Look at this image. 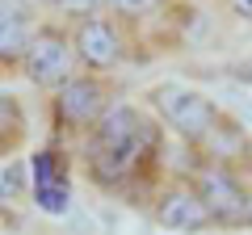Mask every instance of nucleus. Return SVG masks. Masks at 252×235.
Wrapping results in <instances>:
<instances>
[{"instance_id":"20e7f679","label":"nucleus","mask_w":252,"mask_h":235,"mask_svg":"<svg viewBox=\"0 0 252 235\" xmlns=\"http://www.w3.org/2000/svg\"><path fill=\"white\" fill-rule=\"evenodd\" d=\"M84 67H80V55L72 46V29L67 26H38L34 42L26 46L21 55V76H26L34 88L42 92H59L67 80H76Z\"/></svg>"},{"instance_id":"9b49d317","label":"nucleus","mask_w":252,"mask_h":235,"mask_svg":"<svg viewBox=\"0 0 252 235\" xmlns=\"http://www.w3.org/2000/svg\"><path fill=\"white\" fill-rule=\"evenodd\" d=\"M30 139V118L13 92H0V160H13V155L26 147Z\"/></svg>"},{"instance_id":"2eb2a0df","label":"nucleus","mask_w":252,"mask_h":235,"mask_svg":"<svg viewBox=\"0 0 252 235\" xmlns=\"http://www.w3.org/2000/svg\"><path fill=\"white\" fill-rule=\"evenodd\" d=\"M231 76H235V80H244V84L252 88V59H240V63H231Z\"/></svg>"},{"instance_id":"f8f14e48","label":"nucleus","mask_w":252,"mask_h":235,"mask_svg":"<svg viewBox=\"0 0 252 235\" xmlns=\"http://www.w3.org/2000/svg\"><path fill=\"white\" fill-rule=\"evenodd\" d=\"M34 193V176H30V160H4L0 168V202H21Z\"/></svg>"},{"instance_id":"f03ea898","label":"nucleus","mask_w":252,"mask_h":235,"mask_svg":"<svg viewBox=\"0 0 252 235\" xmlns=\"http://www.w3.org/2000/svg\"><path fill=\"white\" fill-rule=\"evenodd\" d=\"M114 105V84L109 76H93L80 72L76 80H67L59 92H51V130L55 143H84L93 126H97L105 109Z\"/></svg>"},{"instance_id":"7ed1b4c3","label":"nucleus","mask_w":252,"mask_h":235,"mask_svg":"<svg viewBox=\"0 0 252 235\" xmlns=\"http://www.w3.org/2000/svg\"><path fill=\"white\" fill-rule=\"evenodd\" d=\"M147 109H152V114L160 118V126H168L185 147H198L202 139H206V130L223 118V109H219L202 88L181 84V80L152 84V88H147Z\"/></svg>"},{"instance_id":"f3484780","label":"nucleus","mask_w":252,"mask_h":235,"mask_svg":"<svg viewBox=\"0 0 252 235\" xmlns=\"http://www.w3.org/2000/svg\"><path fill=\"white\" fill-rule=\"evenodd\" d=\"M240 227H252V189H248V210H244V223Z\"/></svg>"},{"instance_id":"39448f33","label":"nucleus","mask_w":252,"mask_h":235,"mask_svg":"<svg viewBox=\"0 0 252 235\" xmlns=\"http://www.w3.org/2000/svg\"><path fill=\"white\" fill-rule=\"evenodd\" d=\"M72 46L80 55V67L93 76H109L122 67L126 59V29L118 17L109 13H97V17H84V21H72Z\"/></svg>"},{"instance_id":"ddd939ff","label":"nucleus","mask_w":252,"mask_h":235,"mask_svg":"<svg viewBox=\"0 0 252 235\" xmlns=\"http://www.w3.org/2000/svg\"><path fill=\"white\" fill-rule=\"evenodd\" d=\"M164 9H172V0H109V17H118L122 26H135V21H152Z\"/></svg>"},{"instance_id":"6e6552de","label":"nucleus","mask_w":252,"mask_h":235,"mask_svg":"<svg viewBox=\"0 0 252 235\" xmlns=\"http://www.w3.org/2000/svg\"><path fill=\"white\" fill-rule=\"evenodd\" d=\"M152 218L156 227L164 231H185V235H198V231H215V214L206 210V202L198 198V189L185 181H168L152 193Z\"/></svg>"},{"instance_id":"0eeeda50","label":"nucleus","mask_w":252,"mask_h":235,"mask_svg":"<svg viewBox=\"0 0 252 235\" xmlns=\"http://www.w3.org/2000/svg\"><path fill=\"white\" fill-rule=\"evenodd\" d=\"M30 176H34V206L51 218H63L72 210V155L63 143H46L42 151L30 160Z\"/></svg>"},{"instance_id":"423d86ee","label":"nucleus","mask_w":252,"mask_h":235,"mask_svg":"<svg viewBox=\"0 0 252 235\" xmlns=\"http://www.w3.org/2000/svg\"><path fill=\"white\" fill-rule=\"evenodd\" d=\"M189 185L198 189V198L206 202V210L215 214V227H240L244 223L248 189H252L244 176H235V172H227V168H215V164H198L193 160Z\"/></svg>"},{"instance_id":"1a4fd4ad","label":"nucleus","mask_w":252,"mask_h":235,"mask_svg":"<svg viewBox=\"0 0 252 235\" xmlns=\"http://www.w3.org/2000/svg\"><path fill=\"white\" fill-rule=\"evenodd\" d=\"M189 155L198 164H215V168H227V172H235V176L248 181V172H252V135L231 114H223L206 130V139L198 147H189Z\"/></svg>"},{"instance_id":"9d476101","label":"nucleus","mask_w":252,"mask_h":235,"mask_svg":"<svg viewBox=\"0 0 252 235\" xmlns=\"http://www.w3.org/2000/svg\"><path fill=\"white\" fill-rule=\"evenodd\" d=\"M38 34V13L30 0H0V67H21V55Z\"/></svg>"},{"instance_id":"f257e3e1","label":"nucleus","mask_w":252,"mask_h":235,"mask_svg":"<svg viewBox=\"0 0 252 235\" xmlns=\"http://www.w3.org/2000/svg\"><path fill=\"white\" fill-rule=\"evenodd\" d=\"M84 176L109 198L156 193V172L164 168V126L147 105L114 101L80 143Z\"/></svg>"},{"instance_id":"dca6fc26","label":"nucleus","mask_w":252,"mask_h":235,"mask_svg":"<svg viewBox=\"0 0 252 235\" xmlns=\"http://www.w3.org/2000/svg\"><path fill=\"white\" fill-rule=\"evenodd\" d=\"M227 9H231L235 17H244V21H252V0H227Z\"/></svg>"},{"instance_id":"4468645a","label":"nucleus","mask_w":252,"mask_h":235,"mask_svg":"<svg viewBox=\"0 0 252 235\" xmlns=\"http://www.w3.org/2000/svg\"><path fill=\"white\" fill-rule=\"evenodd\" d=\"M38 4L63 21H84V17H97V13H109V0H38Z\"/></svg>"}]
</instances>
